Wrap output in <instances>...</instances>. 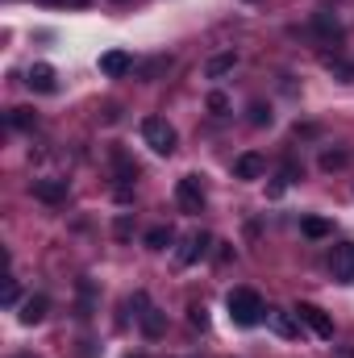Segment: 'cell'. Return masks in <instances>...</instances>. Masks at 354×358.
Returning a JSON list of instances; mask_svg holds the SVG:
<instances>
[{"label":"cell","instance_id":"6da1fadb","mask_svg":"<svg viewBox=\"0 0 354 358\" xmlns=\"http://www.w3.org/2000/svg\"><path fill=\"white\" fill-rule=\"evenodd\" d=\"M225 308H229V321H234V325H242V329L259 325V321L267 317L263 296H259L255 287H234V292L225 296Z\"/></svg>","mask_w":354,"mask_h":358},{"label":"cell","instance_id":"7a4b0ae2","mask_svg":"<svg viewBox=\"0 0 354 358\" xmlns=\"http://www.w3.org/2000/svg\"><path fill=\"white\" fill-rule=\"evenodd\" d=\"M142 142L155 150V155H171L176 150V125L171 121H163V117H146L142 121Z\"/></svg>","mask_w":354,"mask_h":358},{"label":"cell","instance_id":"3957f363","mask_svg":"<svg viewBox=\"0 0 354 358\" xmlns=\"http://www.w3.org/2000/svg\"><path fill=\"white\" fill-rule=\"evenodd\" d=\"M296 321H300V325H309V329H313L317 338H325V342L334 338V321H330V313H325V308H317V304H296Z\"/></svg>","mask_w":354,"mask_h":358},{"label":"cell","instance_id":"277c9868","mask_svg":"<svg viewBox=\"0 0 354 358\" xmlns=\"http://www.w3.org/2000/svg\"><path fill=\"white\" fill-rule=\"evenodd\" d=\"M134 304L142 308V313H138V321H142V334H146V338H163V334H167V317H163V313H159V308H155V304L142 296V292L134 296Z\"/></svg>","mask_w":354,"mask_h":358},{"label":"cell","instance_id":"5b68a950","mask_svg":"<svg viewBox=\"0 0 354 358\" xmlns=\"http://www.w3.org/2000/svg\"><path fill=\"white\" fill-rule=\"evenodd\" d=\"M176 204L183 213H200V208H204V187H200L196 176H183L176 183Z\"/></svg>","mask_w":354,"mask_h":358},{"label":"cell","instance_id":"8992f818","mask_svg":"<svg viewBox=\"0 0 354 358\" xmlns=\"http://www.w3.org/2000/svg\"><path fill=\"white\" fill-rule=\"evenodd\" d=\"M330 271H334L338 283H354V242L334 246V255H330Z\"/></svg>","mask_w":354,"mask_h":358},{"label":"cell","instance_id":"52a82bcc","mask_svg":"<svg viewBox=\"0 0 354 358\" xmlns=\"http://www.w3.org/2000/svg\"><path fill=\"white\" fill-rule=\"evenodd\" d=\"M267 325H271V334H275V338H283V342H292V338L300 334L296 313H283V308H267Z\"/></svg>","mask_w":354,"mask_h":358},{"label":"cell","instance_id":"ba28073f","mask_svg":"<svg viewBox=\"0 0 354 358\" xmlns=\"http://www.w3.org/2000/svg\"><path fill=\"white\" fill-rule=\"evenodd\" d=\"M29 192H34L42 204H63V200H67V179H34Z\"/></svg>","mask_w":354,"mask_h":358},{"label":"cell","instance_id":"9c48e42d","mask_svg":"<svg viewBox=\"0 0 354 358\" xmlns=\"http://www.w3.org/2000/svg\"><path fill=\"white\" fill-rule=\"evenodd\" d=\"M208 242H213L208 234H187V238H183V246L176 250V263H179V267H192V263L208 250Z\"/></svg>","mask_w":354,"mask_h":358},{"label":"cell","instance_id":"30bf717a","mask_svg":"<svg viewBox=\"0 0 354 358\" xmlns=\"http://www.w3.org/2000/svg\"><path fill=\"white\" fill-rule=\"evenodd\" d=\"M129 67H134V59H129L125 50H104V55H100V71H104L108 80H121Z\"/></svg>","mask_w":354,"mask_h":358},{"label":"cell","instance_id":"8fae6325","mask_svg":"<svg viewBox=\"0 0 354 358\" xmlns=\"http://www.w3.org/2000/svg\"><path fill=\"white\" fill-rule=\"evenodd\" d=\"M25 84L34 92H55V67H50V63H34V67L25 71Z\"/></svg>","mask_w":354,"mask_h":358},{"label":"cell","instance_id":"7c38bea8","mask_svg":"<svg viewBox=\"0 0 354 358\" xmlns=\"http://www.w3.org/2000/svg\"><path fill=\"white\" fill-rule=\"evenodd\" d=\"M267 171V163H263V155H255V150H246L238 163H234V176L238 179H259Z\"/></svg>","mask_w":354,"mask_h":358},{"label":"cell","instance_id":"4fadbf2b","mask_svg":"<svg viewBox=\"0 0 354 358\" xmlns=\"http://www.w3.org/2000/svg\"><path fill=\"white\" fill-rule=\"evenodd\" d=\"M234 67H238V55L225 50V55H213V59L204 63V76H208V80H221V76H229Z\"/></svg>","mask_w":354,"mask_h":358},{"label":"cell","instance_id":"5bb4252c","mask_svg":"<svg viewBox=\"0 0 354 358\" xmlns=\"http://www.w3.org/2000/svg\"><path fill=\"white\" fill-rule=\"evenodd\" d=\"M46 308H50L46 296H29V300H21V313H17V317H21V325H38V321L46 317Z\"/></svg>","mask_w":354,"mask_h":358},{"label":"cell","instance_id":"9a60e30c","mask_svg":"<svg viewBox=\"0 0 354 358\" xmlns=\"http://www.w3.org/2000/svg\"><path fill=\"white\" fill-rule=\"evenodd\" d=\"M113 167H117V179H121V187H129V183L138 179V163H134L125 150H113Z\"/></svg>","mask_w":354,"mask_h":358},{"label":"cell","instance_id":"2e32d148","mask_svg":"<svg viewBox=\"0 0 354 358\" xmlns=\"http://www.w3.org/2000/svg\"><path fill=\"white\" fill-rule=\"evenodd\" d=\"M313 25H317V34H321L325 42H338V38H342V29H338V21H334L330 13H317V17H313Z\"/></svg>","mask_w":354,"mask_h":358},{"label":"cell","instance_id":"e0dca14e","mask_svg":"<svg viewBox=\"0 0 354 358\" xmlns=\"http://www.w3.org/2000/svg\"><path fill=\"white\" fill-rule=\"evenodd\" d=\"M300 229H304V238H330V234H334V225H330L325 217H304Z\"/></svg>","mask_w":354,"mask_h":358},{"label":"cell","instance_id":"ac0fdd59","mask_svg":"<svg viewBox=\"0 0 354 358\" xmlns=\"http://www.w3.org/2000/svg\"><path fill=\"white\" fill-rule=\"evenodd\" d=\"M171 238H176V234H171V225H155V229L146 234V250H167V246H171Z\"/></svg>","mask_w":354,"mask_h":358},{"label":"cell","instance_id":"d6986e66","mask_svg":"<svg viewBox=\"0 0 354 358\" xmlns=\"http://www.w3.org/2000/svg\"><path fill=\"white\" fill-rule=\"evenodd\" d=\"M8 125H13V129H34L38 117H34V108H13V113H8Z\"/></svg>","mask_w":354,"mask_h":358},{"label":"cell","instance_id":"ffe728a7","mask_svg":"<svg viewBox=\"0 0 354 358\" xmlns=\"http://www.w3.org/2000/svg\"><path fill=\"white\" fill-rule=\"evenodd\" d=\"M163 71H171V59H167V55H159V59H150V63L142 67V80H159Z\"/></svg>","mask_w":354,"mask_h":358},{"label":"cell","instance_id":"44dd1931","mask_svg":"<svg viewBox=\"0 0 354 358\" xmlns=\"http://www.w3.org/2000/svg\"><path fill=\"white\" fill-rule=\"evenodd\" d=\"M246 121L263 129V125H271V108H267L263 100H255V104H250V113H246Z\"/></svg>","mask_w":354,"mask_h":358},{"label":"cell","instance_id":"7402d4cb","mask_svg":"<svg viewBox=\"0 0 354 358\" xmlns=\"http://www.w3.org/2000/svg\"><path fill=\"white\" fill-rule=\"evenodd\" d=\"M321 167H325V171L346 167V150H325V155H321Z\"/></svg>","mask_w":354,"mask_h":358},{"label":"cell","instance_id":"603a6c76","mask_svg":"<svg viewBox=\"0 0 354 358\" xmlns=\"http://www.w3.org/2000/svg\"><path fill=\"white\" fill-rule=\"evenodd\" d=\"M187 321H192L196 329H208V308H204V304H187Z\"/></svg>","mask_w":354,"mask_h":358},{"label":"cell","instance_id":"cb8c5ba5","mask_svg":"<svg viewBox=\"0 0 354 358\" xmlns=\"http://www.w3.org/2000/svg\"><path fill=\"white\" fill-rule=\"evenodd\" d=\"M225 108H229V100H225V92H208V113H217V117H221Z\"/></svg>","mask_w":354,"mask_h":358},{"label":"cell","instance_id":"d4e9b609","mask_svg":"<svg viewBox=\"0 0 354 358\" xmlns=\"http://www.w3.org/2000/svg\"><path fill=\"white\" fill-rule=\"evenodd\" d=\"M279 176L288 179V183H296V179H304V167H296V163H292V159H288V163H283V171H279Z\"/></svg>","mask_w":354,"mask_h":358},{"label":"cell","instance_id":"484cf974","mask_svg":"<svg viewBox=\"0 0 354 358\" xmlns=\"http://www.w3.org/2000/svg\"><path fill=\"white\" fill-rule=\"evenodd\" d=\"M113 234H117V238L125 242V238L134 234V221H129V217H117V225H113Z\"/></svg>","mask_w":354,"mask_h":358},{"label":"cell","instance_id":"4316f807","mask_svg":"<svg viewBox=\"0 0 354 358\" xmlns=\"http://www.w3.org/2000/svg\"><path fill=\"white\" fill-rule=\"evenodd\" d=\"M4 304H8V308L17 304V283H13V279H4Z\"/></svg>","mask_w":354,"mask_h":358},{"label":"cell","instance_id":"83f0119b","mask_svg":"<svg viewBox=\"0 0 354 358\" xmlns=\"http://www.w3.org/2000/svg\"><path fill=\"white\" fill-rule=\"evenodd\" d=\"M283 187H288V179L279 176L275 183H271V187H267V196H283Z\"/></svg>","mask_w":354,"mask_h":358},{"label":"cell","instance_id":"f1b7e54d","mask_svg":"<svg viewBox=\"0 0 354 358\" xmlns=\"http://www.w3.org/2000/svg\"><path fill=\"white\" fill-rule=\"evenodd\" d=\"M42 4H67V8H84L88 0H42Z\"/></svg>","mask_w":354,"mask_h":358},{"label":"cell","instance_id":"f546056e","mask_svg":"<svg viewBox=\"0 0 354 358\" xmlns=\"http://www.w3.org/2000/svg\"><path fill=\"white\" fill-rule=\"evenodd\" d=\"M17 358H34V355H17Z\"/></svg>","mask_w":354,"mask_h":358}]
</instances>
